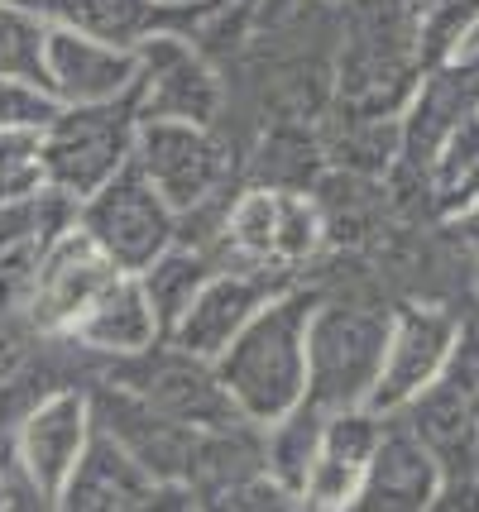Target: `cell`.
Instances as JSON below:
<instances>
[{
  "label": "cell",
  "instance_id": "cell-1",
  "mask_svg": "<svg viewBox=\"0 0 479 512\" xmlns=\"http://www.w3.org/2000/svg\"><path fill=\"white\" fill-rule=\"evenodd\" d=\"M317 302V283H293L216 359V379L240 422L269 431L307 402V326Z\"/></svg>",
  "mask_w": 479,
  "mask_h": 512
},
{
  "label": "cell",
  "instance_id": "cell-2",
  "mask_svg": "<svg viewBox=\"0 0 479 512\" xmlns=\"http://www.w3.org/2000/svg\"><path fill=\"white\" fill-rule=\"evenodd\" d=\"M321 292L312 326H307V407L317 412H350L369 407L388 350L393 307L369 302L355 292Z\"/></svg>",
  "mask_w": 479,
  "mask_h": 512
},
{
  "label": "cell",
  "instance_id": "cell-3",
  "mask_svg": "<svg viewBox=\"0 0 479 512\" xmlns=\"http://www.w3.org/2000/svg\"><path fill=\"white\" fill-rule=\"evenodd\" d=\"M139 91L111 106H63L39 134V178L53 197L82 206L135 158Z\"/></svg>",
  "mask_w": 479,
  "mask_h": 512
},
{
  "label": "cell",
  "instance_id": "cell-4",
  "mask_svg": "<svg viewBox=\"0 0 479 512\" xmlns=\"http://www.w3.org/2000/svg\"><path fill=\"white\" fill-rule=\"evenodd\" d=\"M321 240H326V225L312 197L288 187H245L235 201L221 206L211 249L221 264L269 268V273L297 278V268L312 264Z\"/></svg>",
  "mask_w": 479,
  "mask_h": 512
},
{
  "label": "cell",
  "instance_id": "cell-5",
  "mask_svg": "<svg viewBox=\"0 0 479 512\" xmlns=\"http://www.w3.org/2000/svg\"><path fill=\"white\" fill-rule=\"evenodd\" d=\"M135 168L163 197V206L187 221L202 216L216 201H230V144L216 125L197 120H139L135 134Z\"/></svg>",
  "mask_w": 479,
  "mask_h": 512
},
{
  "label": "cell",
  "instance_id": "cell-6",
  "mask_svg": "<svg viewBox=\"0 0 479 512\" xmlns=\"http://www.w3.org/2000/svg\"><path fill=\"white\" fill-rule=\"evenodd\" d=\"M125 273L96 249V240L82 225H68L63 235H53L34 264L29 297L20 307V321L44 340H68L77 321L92 312L96 302L120 283Z\"/></svg>",
  "mask_w": 479,
  "mask_h": 512
},
{
  "label": "cell",
  "instance_id": "cell-7",
  "mask_svg": "<svg viewBox=\"0 0 479 512\" xmlns=\"http://www.w3.org/2000/svg\"><path fill=\"white\" fill-rule=\"evenodd\" d=\"M460 331H465V316L451 312L446 302H403V307H393L384 369H379V383L369 393V412L374 417H398L427 388H436L460 350Z\"/></svg>",
  "mask_w": 479,
  "mask_h": 512
},
{
  "label": "cell",
  "instance_id": "cell-8",
  "mask_svg": "<svg viewBox=\"0 0 479 512\" xmlns=\"http://www.w3.org/2000/svg\"><path fill=\"white\" fill-rule=\"evenodd\" d=\"M77 225L96 240V249L111 259L120 273H144L159 259L163 249L178 245L183 221L163 206V197L144 182V173L135 168V158L115 173L96 197H87L77 206Z\"/></svg>",
  "mask_w": 479,
  "mask_h": 512
},
{
  "label": "cell",
  "instance_id": "cell-9",
  "mask_svg": "<svg viewBox=\"0 0 479 512\" xmlns=\"http://www.w3.org/2000/svg\"><path fill=\"white\" fill-rule=\"evenodd\" d=\"M101 379L130 388L159 417H168L173 426H183L192 436H211V431L240 426V412L230 407L226 388L216 379V364L178 355L173 345H159V350H149L144 359H130V364H111V369H101Z\"/></svg>",
  "mask_w": 479,
  "mask_h": 512
},
{
  "label": "cell",
  "instance_id": "cell-10",
  "mask_svg": "<svg viewBox=\"0 0 479 512\" xmlns=\"http://www.w3.org/2000/svg\"><path fill=\"white\" fill-rule=\"evenodd\" d=\"M302 278L288 273H269V268H240V264H221L211 278L202 283V292L192 297V307L183 312V321L168 331L163 345H173L178 355L192 359H216L235 345V335L250 326L254 316L274 302L278 292H288Z\"/></svg>",
  "mask_w": 479,
  "mask_h": 512
},
{
  "label": "cell",
  "instance_id": "cell-11",
  "mask_svg": "<svg viewBox=\"0 0 479 512\" xmlns=\"http://www.w3.org/2000/svg\"><path fill=\"white\" fill-rule=\"evenodd\" d=\"M96 436L92 422V388H68V393H53L44 398L10 436V465L29 489L39 493L44 503L58 498V489L68 484V474L77 469V460L87 455Z\"/></svg>",
  "mask_w": 479,
  "mask_h": 512
},
{
  "label": "cell",
  "instance_id": "cell-12",
  "mask_svg": "<svg viewBox=\"0 0 479 512\" xmlns=\"http://www.w3.org/2000/svg\"><path fill=\"white\" fill-rule=\"evenodd\" d=\"M92 422L96 431L120 446L130 460H135L154 484H187L192 474V450H197V436L173 426L168 417H159L144 398H135L130 388H120L111 379L92 383Z\"/></svg>",
  "mask_w": 479,
  "mask_h": 512
},
{
  "label": "cell",
  "instance_id": "cell-13",
  "mask_svg": "<svg viewBox=\"0 0 479 512\" xmlns=\"http://www.w3.org/2000/svg\"><path fill=\"white\" fill-rule=\"evenodd\" d=\"M144 58L139 48H111L68 34V29H48L44 44V87L58 106H111L139 91Z\"/></svg>",
  "mask_w": 479,
  "mask_h": 512
},
{
  "label": "cell",
  "instance_id": "cell-14",
  "mask_svg": "<svg viewBox=\"0 0 479 512\" xmlns=\"http://www.w3.org/2000/svg\"><path fill=\"white\" fill-rule=\"evenodd\" d=\"M384 436V417H374L369 407H350V412H331L321 426L312 469L302 479V508L307 512H350L355 493L365 484V469L379 450Z\"/></svg>",
  "mask_w": 479,
  "mask_h": 512
},
{
  "label": "cell",
  "instance_id": "cell-15",
  "mask_svg": "<svg viewBox=\"0 0 479 512\" xmlns=\"http://www.w3.org/2000/svg\"><path fill=\"white\" fill-rule=\"evenodd\" d=\"M144 72H139V120H197L211 125L216 115V77L178 34H154L139 48Z\"/></svg>",
  "mask_w": 479,
  "mask_h": 512
},
{
  "label": "cell",
  "instance_id": "cell-16",
  "mask_svg": "<svg viewBox=\"0 0 479 512\" xmlns=\"http://www.w3.org/2000/svg\"><path fill=\"white\" fill-rule=\"evenodd\" d=\"M441 465L432 450L412 436L398 417H384L379 450L365 469V484L355 493L350 512H427L436 489H441Z\"/></svg>",
  "mask_w": 479,
  "mask_h": 512
},
{
  "label": "cell",
  "instance_id": "cell-17",
  "mask_svg": "<svg viewBox=\"0 0 479 512\" xmlns=\"http://www.w3.org/2000/svg\"><path fill=\"white\" fill-rule=\"evenodd\" d=\"M68 340L87 359H96L101 369H111V364H130V359H144L149 350H159L163 326L154 307H149L144 288H139V278L125 273L92 312L77 321V331Z\"/></svg>",
  "mask_w": 479,
  "mask_h": 512
},
{
  "label": "cell",
  "instance_id": "cell-18",
  "mask_svg": "<svg viewBox=\"0 0 479 512\" xmlns=\"http://www.w3.org/2000/svg\"><path fill=\"white\" fill-rule=\"evenodd\" d=\"M154 489H159V484H154L125 450L111 446V441L96 431L87 455H82L77 469L68 474V484L48 503V512H139V503Z\"/></svg>",
  "mask_w": 479,
  "mask_h": 512
},
{
  "label": "cell",
  "instance_id": "cell-19",
  "mask_svg": "<svg viewBox=\"0 0 479 512\" xmlns=\"http://www.w3.org/2000/svg\"><path fill=\"white\" fill-rule=\"evenodd\" d=\"M34 10L48 20V29H68L111 48H144L154 34H163L168 20L159 0H39Z\"/></svg>",
  "mask_w": 479,
  "mask_h": 512
},
{
  "label": "cell",
  "instance_id": "cell-20",
  "mask_svg": "<svg viewBox=\"0 0 479 512\" xmlns=\"http://www.w3.org/2000/svg\"><path fill=\"white\" fill-rule=\"evenodd\" d=\"M221 268V259H216V249L211 245H187L183 235H178V245L163 249L154 264L144 268V273H135L139 288H144V297H149V307H154V316H159L163 326V340H168V331L183 321V312L192 307V297L202 292V283Z\"/></svg>",
  "mask_w": 479,
  "mask_h": 512
},
{
  "label": "cell",
  "instance_id": "cell-21",
  "mask_svg": "<svg viewBox=\"0 0 479 512\" xmlns=\"http://www.w3.org/2000/svg\"><path fill=\"white\" fill-rule=\"evenodd\" d=\"M321 426H326V412L302 402L293 417H283L278 426L264 431V474L274 479L278 489L302 493V479H307L317 441H321Z\"/></svg>",
  "mask_w": 479,
  "mask_h": 512
},
{
  "label": "cell",
  "instance_id": "cell-22",
  "mask_svg": "<svg viewBox=\"0 0 479 512\" xmlns=\"http://www.w3.org/2000/svg\"><path fill=\"white\" fill-rule=\"evenodd\" d=\"M44 44H48L44 15L34 5L0 0V77L44 82Z\"/></svg>",
  "mask_w": 479,
  "mask_h": 512
},
{
  "label": "cell",
  "instance_id": "cell-23",
  "mask_svg": "<svg viewBox=\"0 0 479 512\" xmlns=\"http://www.w3.org/2000/svg\"><path fill=\"white\" fill-rule=\"evenodd\" d=\"M63 111L44 82L29 77H0V134H44L53 115Z\"/></svg>",
  "mask_w": 479,
  "mask_h": 512
},
{
  "label": "cell",
  "instance_id": "cell-24",
  "mask_svg": "<svg viewBox=\"0 0 479 512\" xmlns=\"http://www.w3.org/2000/svg\"><path fill=\"white\" fill-rule=\"evenodd\" d=\"M44 192L39 178V134H0V201Z\"/></svg>",
  "mask_w": 479,
  "mask_h": 512
},
{
  "label": "cell",
  "instance_id": "cell-25",
  "mask_svg": "<svg viewBox=\"0 0 479 512\" xmlns=\"http://www.w3.org/2000/svg\"><path fill=\"white\" fill-rule=\"evenodd\" d=\"M427 512H479V474H446Z\"/></svg>",
  "mask_w": 479,
  "mask_h": 512
},
{
  "label": "cell",
  "instance_id": "cell-26",
  "mask_svg": "<svg viewBox=\"0 0 479 512\" xmlns=\"http://www.w3.org/2000/svg\"><path fill=\"white\" fill-rule=\"evenodd\" d=\"M446 235L456 240L460 254H470V259L479 264V192H470V197L446 216Z\"/></svg>",
  "mask_w": 479,
  "mask_h": 512
},
{
  "label": "cell",
  "instance_id": "cell-27",
  "mask_svg": "<svg viewBox=\"0 0 479 512\" xmlns=\"http://www.w3.org/2000/svg\"><path fill=\"white\" fill-rule=\"evenodd\" d=\"M139 512H202V503H197V493L183 489V484H159V489L139 503Z\"/></svg>",
  "mask_w": 479,
  "mask_h": 512
},
{
  "label": "cell",
  "instance_id": "cell-28",
  "mask_svg": "<svg viewBox=\"0 0 479 512\" xmlns=\"http://www.w3.org/2000/svg\"><path fill=\"white\" fill-rule=\"evenodd\" d=\"M168 15H187V10H197V5H206V0H159Z\"/></svg>",
  "mask_w": 479,
  "mask_h": 512
},
{
  "label": "cell",
  "instance_id": "cell-29",
  "mask_svg": "<svg viewBox=\"0 0 479 512\" xmlns=\"http://www.w3.org/2000/svg\"><path fill=\"white\" fill-rule=\"evenodd\" d=\"M5 484H10V455L0 450V493H5Z\"/></svg>",
  "mask_w": 479,
  "mask_h": 512
},
{
  "label": "cell",
  "instance_id": "cell-30",
  "mask_svg": "<svg viewBox=\"0 0 479 512\" xmlns=\"http://www.w3.org/2000/svg\"><path fill=\"white\" fill-rule=\"evenodd\" d=\"M408 5H412V15H417V10H422V5H432V0H408Z\"/></svg>",
  "mask_w": 479,
  "mask_h": 512
},
{
  "label": "cell",
  "instance_id": "cell-31",
  "mask_svg": "<svg viewBox=\"0 0 479 512\" xmlns=\"http://www.w3.org/2000/svg\"><path fill=\"white\" fill-rule=\"evenodd\" d=\"M475 302H479V264H475Z\"/></svg>",
  "mask_w": 479,
  "mask_h": 512
},
{
  "label": "cell",
  "instance_id": "cell-32",
  "mask_svg": "<svg viewBox=\"0 0 479 512\" xmlns=\"http://www.w3.org/2000/svg\"><path fill=\"white\" fill-rule=\"evenodd\" d=\"M326 5H350V0H326Z\"/></svg>",
  "mask_w": 479,
  "mask_h": 512
},
{
  "label": "cell",
  "instance_id": "cell-33",
  "mask_svg": "<svg viewBox=\"0 0 479 512\" xmlns=\"http://www.w3.org/2000/svg\"><path fill=\"white\" fill-rule=\"evenodd\" d=\"M15 5H39V0H15Z\"/></svg>",
  "mask_w": 479,
  "mask_h": 512
}]
</instances>
